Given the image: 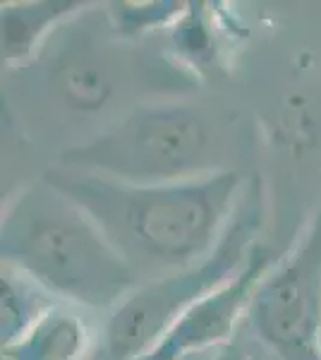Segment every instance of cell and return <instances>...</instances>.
Here are the masks:
<instances>
[{
	"label": "cell",
	"instance_id": "cell-1",
	"mask_svg": "<svg viewBox=\"0 0 321 360\" xmlns=\"http://www.w3.org/2000/svg\"><path fill=\"white\" fill-rule=\"evenodd\" d=\"M41 178L94 219L142 283L211 257L247 185L235 168L163 185L120 183L60 166L46 168Z\"/></svg>",
	"mask_w": 321,
	"mask_h": 360
},
{
	"label": "cell",
	"instance_id": "cell-2",
	"mask_svg": "<svg viewBox=\"0 0 321 360\" xmlns=\"http://www.w3.org/2000/svg\"><path fill=\"white\" fill-rule=\"evenodd\" d=\"M0 257L55 300L86 312L110 315L142 286L94 219L44 178L5 202Z\"/></svg>",
	"mask_w": 321,
	"mask_h": 360
},
{
	"label": "cell",
	"instance_id": "cell-3",
	"mask_svg": "<svg viewBox=\"0 0 321 360\" xmlns=\"http://www.w3.org/2000/svg\"><path fill=\"white\" fill-rule=\"evenodd\" d=\"M232 125L188 96L149 98L96 137L70 144L58 166L134 185L185 183L230 171Z\"/></svg>",
	"mask_w": 321,
	"mask_h": 360
},
{
	"label": "cell",
	"instance_id": "cell-4",
	"mask_svg": "<svg viewBox=\"0 0 321 360\" xmlns=\"http://www.w3.org/2000/svg\"><path fill=\"white\" fill-rule=\"evenodd\" d=\"M168 70L180 68H154L139 58L134 41L122 39L110 25L106 5H86L51 34L27 65L10 75L17 79L15 86L44 101L48 113L74 123L101 120L106 130L134 108V84H151V72L168 75Z\"/></svg>",
	"mask_w": 321,
	"mask_h": 360
},
{
	"label": "cell",
	"instance_id": "cell-5",
	"mask_svg": "<svg viewBox=\"0 0 321 360\" xmlns=\"http://www.w3.org/2000/svg\"><path fill=\"white\" fill-rule=\"evenodd\" d=\"M261 224L264 183L254 176L244 185L240 205L211 257L188 271L142 283L127 295L98 327L89 360H142L149 356L197 300L230 281L247 264Z\"/></svg>",
	"mask_w": 321,
	"mask_h": 360
},
{
	"label": "cell",
	"instance_id": "cell-6",
	"mask_svg": "<svg viewBox=\"0 0 321 360\" xmlns=\"http://www.w3.org/2000/svg\"><path fill=\"white\" fill-rule=\"evenodd\" d=\"M244 322L278 360H319L321 205L295 245L261 278Z\"/></svg>",
	"mask_w": 321,
	"mask_h": 360
},
{
	"label": "cell",
	"instance_id": "cell-7",
	"mask_svg": "<svg viewBox=\"0 0 321 360\" xmlns=\"http://www.w3.org/2000/svg\"><path fill=\"white\" fill-rule=\"evenodd\" d=\"M281 255L271 248L256 245L247 264L230 281L204 295L178 319V324L166 334L149 356L142 360H188L204 351H216L225 346L240 332L256 286Z\"/></svg>",
	"mask_w": 321,
	"mask_h": 360
},
{
	"label": "cell",
	"instance_id": "cell-8",
	"mask_svg": "<svg viewBox=\"0 0 321 360\" xmlns=\"http://www.w3.org/2000/svg\"><path fill=\"white\" fill-rule=\"evenodd\" d=\"M96 336L89 312L58 300L20 341L3 348V360H89Z\"/></svg>",
	"mask_w": 321,
	"mask_h": 360
},
{
	"label": "cell",
	"instance_id": "cell-9",
	"mask_svg": "<svg viewBox=\"0 0 321 360\" xmlns=\"http://www.w3.org/2000/svg\"><path fill=\"white\" fill-rule=\"evenodd\" d=\"M81 0H32V3H3V63L8 70L27 65L48 41L63 22L86 8Z\"/></svg>",
	"mask_w": 321,
	"mask_h": 360
},
{
	"label": "cell",
	"instance_id": "cell-10",
	"mask_svg": "<svg viewBox=\"0 0 321 360\" xmlns=\"http://www.w3.org/2000/svg\"><path fill=\"white\" fill-rule=\"evenodd\" d=\"M211 5L185 3V10L166 29V51L180 70L195 79L218 72L221 51L218 34L214 27Z\"/></svg>",
	"mask_w": 321,
	"mask_h": 360
},
{
	"label": "cell",
	"instance_id": "cell-11",
	"mask_svg": "<svg viewBox=\"0 0 321 360\" xmlns=\"http://www.w3.org/2000/svg\"><path fill=\"white\" fill-rule=\"evenodd\" d=\"M58 300L20 271L0 269V341L3 348L20 341Z\"/></svg>",
	"mask_w": 321,
	"mask_h": 360
},
{
	"label": "cell",
	"instance_id": "cell-12",
	"mask_svg": "<svg viewBox=\"0 0 321 360\" xmlns=\"http://www.w3.org/2000/svg\"><path fill=\"white\" fill-rule=\"evenodd\" d=\"M185 10L178 0H151V3H106L108 20L122 39L139 41L151 32H166L175 17Z\"/></svg>",
	"mask_w": 321,
	"mask_h": 360
},
{
	"label": "cell",
	"instance_id": "cell-13",
	"mask_svg": "<svg viewBox=\"0 0 321 360\" xmlns=\"http://www.w3.org/2000/svg\"><path fill=\"white\" fill-rule=\"evenodd\" d=\"M211 360H278V358L249 332L247 322H242L240 332L232 336L225 346L216 348Z\"/></svg>",
	"mask_w": 321,
	"mask_h": 360
},
{
	"label": "cell",
	"instance_id": "cell-14",
	"mask_svg": "<svg viewBox=\"0 0 321 360\" xmlns=\"http://www.w3.org/2000/svg\"><path fill=\"white\" fill-rule=\"evenodd\" d=\"M319 360H321V353H319Z\"/></svg>",
	"mask_w": 321,
	"mask_h": 360
}]
</instances>
